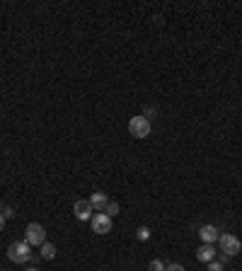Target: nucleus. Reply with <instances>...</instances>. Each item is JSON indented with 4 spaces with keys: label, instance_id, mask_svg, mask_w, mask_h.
<instances>
[{
    "label": "nucleus",
    "instance_id": "nucleus-1",
    "mask_svg": "<svg viewBox=\"0 0 242 271\" xmlns=\"http://www.w3.org/2000/svg\"><path fill=\"white\" fill-rule=\"evenodd\" d=\"M31 244L27 240H20V242H12L10 247H7V259L12 262V264H25V262H30L31 259Z\"/></svg>",
    "mask_w": 242,
    "mask_h": 271
},
{
    "label": "nucleus",
    "instance_id": "nucleus-2",
    "mask_svg": "<svg viewBox=\"0 0 242 271\" xmlns=\"http://www.w3.org/2000/svg\"><path fill=\"white\" fill-rule=\"evenodd\" d=\"M128 133L133 138H148L151 136V121L146 117H131L128 121Z\"/></svg>",
    "mask_w": 242,
    "mask_h": 271
},
{
    "label": "nucleus",
    "instance_id": "nucleus-3",
    "mask_svg": "<svg viewBox=\"0 0 242 271\" xmlns=\"http://www.w3.org/2000/svg\"><path fill=\"white\" fill-rule=\"evenodd\" d=\"M218 244H220V252H223L225 257H235L238 252H242V242L238 240L235 235H230V233L220 235V238H218Z\"/></svg>",
    "mask_w": 242,
    "mask_h": 271
},
{
    "label": "nucleus",
    "instance_id": "nucleus-4",
    "mask_svg": "<svg viewBox=\"0 0 242 271\" xmlns=\"http://www.w3.org/2000/svg\"><path fill=\"white\" fill-rule=\"evenodd\" d=\"M90 225H92V233L94 235H107L109 230H112V218L107 215V213H94L90 218Z\"/></svg>",
    "mask_w": 242,
    "mask_h": 271
},
{
    "label": "nucleus",
    "instance_id": "nucleus-5",
    "mask_svg": "<svg viewBox=\"0 0 242 271\" xmlns=\"http://www.w3.org/2000/svg\"><path fill=\"white\" fill-rule=\"evenodd\" d=\"M25 238L30 244H44L46 242V230H44V225H39V223H30L27 225V230H25Z\"/></svg>",
    "mask_w": 242,
    "mask_h": 271
},
{
    "label": "nucleus",
    "instance_id": "nucleus-6",
    "mask_svg": "<svg viewBox=\"0 0 242 271\" xmlns=\"http://www.w3.org/2000/svg\"><path fill=\"white\" fill-rule=\"evenodd\" d=\"M92 211H94V209H92V204H90V201H83V199H80V201H75V206H73V213H75V218H78V220H90Z\"/></svg>",
    "mask_w": 242,
    "mask_h": 271
},
{
    "label": "nucleus",
    "instance_id": "nucleus-7",
    "mask_svg": "<svg viewBox=\"0 0 242 271\" xmlns=\"http://www.w3.org/2000/svg\"><path fill=\"white\" fill-rule=\"evenodd\" d=\"M199 238L206 242V244H213L220 235H218V228L215 225H204V228H199Z\"/></svg>",
    "mask_w": 242,
    "mask_h": 271
},
{
    "label": "nucleus",
    "instance_id": "nucleus-8",
    "mask_svg": "<svg viewBox=\"0 0 242 271\" xmlns=\"http://www.w3.org/2000/svg\"><path fill=\"white\" fill-rule=\"evenodd\" d=\"M196 259H199V262H206V264L213 262V259H215V249H213V244H206V242H204V244L196 249Z\"/></svg>",
    "mask_w": 242,
    "mask_h": 271
},
{
    "label": "nucleus",
    "instance_id": "nucleus-9",
    "mask_svg": "<svg viewBox=\"0 0 242 271\" xmlns=\"http://www.w3.org/2000/svg\"><path fill=\"white\" fill-rule=\"evenodd\" d=\"M92 204V209H97V211H104V206L109 204V199H107V194H102V191H94L90 199H88Z\"/></svg>",
    "mask_w": 242,
    "mask_h": 271
},
{
    "label": "nucleus",
    "instance_id": "nucleus-10",
    "mask_svg": "<svg viewBox=\"0 0 242 271\" xmlns=\"http://www.w3.org/2000/svg\"><path fill=\"white\" fill-rule=\"evenodd\" d=\"M56 244H51V242H44L41 244V259H56Z\"/></svg>",
    "mask_w": 242,
    "mask_h": 271
},
{
    "label": "nucleus",
    "instance_id": "nucleus-11",
    "mask_svg": "<svg viewBox=\"0 0 242 271\" xmlns=\"http://www.w3.org/2000/svg\"><path fill=\"white\" fill-rule=\"evenodd\" d=\"M119 211H121L119 204H117V201H109V204L104 206V211H102V213H107L109 218H114V215H119Z\"/></svg>",
    "mask_w": 242,
    "mask_h": 271
},
{
    "label": "nucleus",
    "instance_id": "nucleus-12",
    "mask_svg": "<svg viewBox=\"0 0 242 271\" xmlns=\"http://www.w3.org/2000/svg\"><path fill=\"white\" fill-rule=\"evenodd\" d=\"M136 238H138V240H141V242H146V240H148V238H151V230H148L146 225H141V228L136 230Z\"/></svg>",
    "mask_w": 242,
    "mask_h": 271
},
{
    "label": "nucleus",
    "instance_id": "nucleus-13",
    "mask_svg": "<svg viewBox=\"0 0 242 271\" xmlns=\"http://www.w3.org/2000/svg\"><path fill=\"white\" fill-rule=\"evenodd\" d=\"M148 271H165V264L160 259H152L151 264H148Z\"/></svg>",
    "mask_w": 242,
    "mask_h": 271
},
{
    "label": "nucleus",
    "instance_id": "nucleus-14",
    "mask_svg": "<svg viewBox=\"0 0 242 271\" xmlns=\"http://www.w3.org/2000/svg\"><path fill=\"white\" fill-rule=\"evenodd\" d=\"M206 271H223V264L220 262H209V269Z\"/></svg>",
    "mask_w": 242,
    "mask_h": 271
},
{
    "label": "nucleus",
    "instance_id": "nucleus-15",
    "mask_svg": "<svg viewBox=\"0 0 242 271\" xmlns=\"http://www.w3.org/2000/svg\"><path fill=\"white\" fill-rule=\"evenodd\" d=\"M155 114H157V109H155V107H148V109H146V114H143V117H146V119L151 121L152 117H155Z\"/></svg>",
    "mask_w": 242,
    "mask_h": 271
},
{
    "label": "nucleus",
    "instance_id": "nucleus-16",
    "mask_svg": "<svg viewBox=\"0 0 242 271\" xmlns=\"http://www.w3.org/2000/svg\"><path fill=\"white\" fill-rule=\"evenodd\" d=\"M165 271H186L182 264H170V267H165Z\"/></svg>",
    "mask_w": 242,
    "mask_h": 271
},
{
    "label": "nucleus",
    "instance_id": "nucleus-17",
    "mask_svg": "<svg viewBox=\"0 0 242 271\" xmlns=\"http://www.w3.org/2000/svg\"><path fill=\"white\" fill-rule=\"evenodd\" d=\"M2 215H5V218H12V215H15V211H12V209H5V213H2Z\"/></svg>",
    "mask_w": 242,
    "mask_h": 271
},
{
    "label": "nucleus",
    "instance_id": "nucleus-18",
    "mask_svg": "<svg viewBox=\"0 0 242 271\" xmlns=\"http://www.w3.org/2000/svg\"><path fill=\"white\" fill-rule=\"evenodd\" d=\"M2 228H5V215L0 213V230H2Z\"/></svg>",
    "mask_w": 242,
    "mask_h": 271
},
{
    "label": "nucleus",
    "instance_id": "nucleus-19",
    "mask_svg": "<svg viewBox=\"0 0 242 271\" xmlns=\"http://www.w3.org/2000/svg\"><path fill=\"white\" fill-rule=\"evenodd\" d=\"M27 271H39V269H34V267H30V269H27Z\"/></svg>",
    "mask_w": 242,
    "mask_h": 271
},
{
    "label": "nucleus",
    "instance_id": "nucleus-20",
    "mask_svg": "<svg viewBox=\"0 0 242 271\" xmlns=\"http://www.w3.org/2000/svg\"><path fill=\"white\" fill-rule=\"evenodd\" d=\"M0 209H2V201H0Z\"/></svg>",
    "mask_w": 242,
    "mask_h": 271
}]
</instances>
